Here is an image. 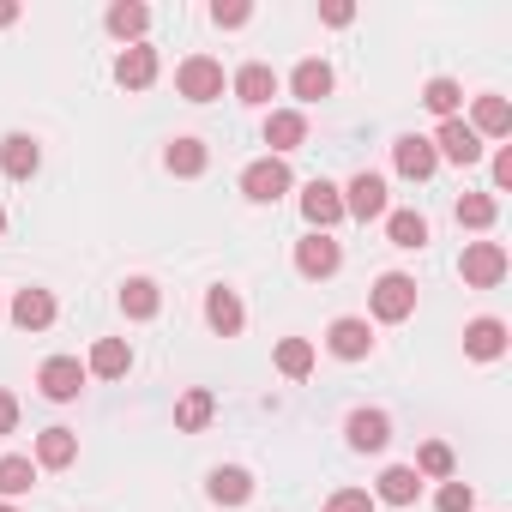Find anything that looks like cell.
Returning <instances> with one entry per match:
<instances>
[{
	"label": "cell",
	"instance_id": "obj_1",
	"mask_svg": "<svg viewBox=\"0 0 512 512\" xmlns=\"http://www.w3.org/2000/svg\"><path fill=\"white\" fill-rule=\"evenodd\" d=\"M241 193H247L253 205H278V199L290 193V169H284V157L247 163V169H241Z\"/></svg>",
	"mask_w": 512,
	"mask_h": 512
},
{
	"label": "cell",
	"instance_id": "obj_2",
	"mask_svg": "<svg viewBox=\"0 0 512 512\" xmlns=\"http://www.w3.org/2000/svg\"><path fill=\"white\" fill-rule=\"evenodd\" d=\"M368 308H374V320H386V326H398V320H410V314H416V284H410L404 272H386V278L374 284V296H368Z\"/></svg>",
	"mask_w": 512,
	"mask_h": 512
},
{
	"label": "cell",
	"instance_id": "obj_3",
	"mask_svg": "<svg viewBox=\"0 0 512 512\" xmlns=\"http://www.w3.org/2000/svg\"><path fill=\"white\" fill-rule=\"evenodd\" d=\"M506 278V247L500 241H470L464 247V284L470 290H494Z\"/></svg>",
	"mask_w": 512,
	"mask_h": 512
},
{
	"label": "cell",
	"instance_id": "obj_4",
	"mask_svg": "<svg viewBox=\"0 0 512 512\" xmlns=\"http://www.w3.org/2000/svg\"><path fill=\"white\" fill-rule=\"evenodd\" d=\"M175 91H181L187 103H211V97H223V67H217L211 55H193V61H181Z\"/></svg>",
	"mask_w": 512,
	"mask_h": 512
},
{
	"label": "cell",
	"instance_id": "obj_5",
	"mask_svg": "<svg viewBox=\"0 0 512 512\" xmlns=\"http://www.w3.org/2000/svg\"><path fill=\"white\" fill-rule=\"evenodd\" d=\"M37 386H43L49 404H73V398L85 392V368H79V356H49L43 374H37Z\"/></svg>",
	"mask_w": 512,
	"mask_h": 512
},
{
	"label": "cell",
	"instance_id": "obj_6",
	"mask_svg": "<svg viewBox=\"0 0 512 512\" xmlns=\"http://www.w3.org/2000/svg\"><path fill=\"white\" fill-rule=\"evenodd\" d=\"M338 266H344V247H338L332 235H320V229H314L308 241H296V272H302V278H314V284H320V278H332Z\"/></svg>",
	"mask_w": 512,
	"mask_h": 512
},
{
	"label": "cell",
	"instance_id": "obj_7",
	"mask_svg": "<svg viewBox=\"0 0 512 512\" xmlns=\"http://www.w3.org/2000/svg\"><path fill=\"white\" fill-rule=\"evenodd\" d=\"M428 145H434V157H446V163H464V169L482 157V139L470 133V121H440V133H434Z\"/></svg>",
	"mask_w": 512,
	"mask_h": 512
},
{
	"label": "cell",
	"instance_id": "obj_8",
	"mask_svg": "<svg viewBox=\"0 0 512 512\" xmlns=\"http://www.w3.org/2000/svg\"><path fill=\"white\" fill-rule=\"evenodd\" d=\"M344 217H362V223H368V217H386V181L362 169V175L344 187Z\"/></svg>",
	"mask_w": 512,
	"mask_h": 512
},
{
	"label": "cell",
	"instance_id": "obj_9",
	"mask_svg": "<svg viewBox=\"0 0 512 512\" xmlns=\"http://www.w3.org/2000/svg\"><path fill=\"white\" fill-rule=\"evenodd\" d=\"M302 211H308V223L326 235V229L344 217V193H338L332 181H308V187H302Z\"/></svg>",
	"mask_w": 512,
	"mask_h": 512
},
{
	"label": "cell",
	"instance_id": "obj_10",
	"mask_svg": "<svg viewBox=\"0 0 512 512\" xmlns=\"http://www.w3.org/2000/svg\"><path fill=\"white\" fill-rule=\"evenodd\" d=\"M7 314H13L19 332H49V326H55V296H49V290H19Z\"/></svg>",
	"mask_w": 512,
	"mask_h": 512
},
{
	"label": "cell",
	"instance_id": "obj_11",
	"mask_svg": "<svg viewBox=\"0 0 512 512\" xmlns=\"http://www.w3.org/2000/svg\"><path fill=\"white\" fill-rule=\"evenodd\" d=\"M205 320H211V332H217V338H235V332L247 326V308H241V296H235V290H223V284H217V290H205Z\"/></svg>",
	"mask_w": 512,
	"mask_h": 512
},
{
	"label": "cell",
	"instance_id": "obj_12",
	"mask_svg": "<svg viewBox=\"0 0 512 512\" xmlns=\"http://www.w3.org/2000/svg\"><path fill=\"white\" fill-rule=\"evenodd\" d=\"M326 350H332L338 362H362V356L374 350V332H368V320H332V332H326Z\"/></svg>",
	"mask_w": 512,
	"mask_h": 512
},
{
	"label": "cell",
	"instance_id": "obj_13",
	"mask_svg": "<svg viewBox=\"0 0 512 512\" xmlns=\"http://www.w3.org/2000/svg\"><path fill=\"white\" fill-rule=\"evenodd\" d=\"M37 163H43V145L31 133H7V139H0V169H7L13 181H31Z\"/></svg>",
	"mask_w": 512,
	"mask_h": 512
},
{
	"label": "cell",
	"instance_id": "obj_14",
	"mask_svg": "<svg viewBox=\"0 0 512 512\" xmlns=\"http://www.w3.org/2000/svg\"><path fill=\"white\" fill-rule=\"evenodd\" d=\"M392 163H398V175H410V181H428V175L440 169L434 145H428V139H416V133H404V139L392 145Z\"/></svg>",
	"mask_w": 512,
	"mask_h": 512
},
{
	"label": "cell",
	"instance_id": "obj_15",
	"mask_svg": "<svg viewBox=\"0 0 512 512\" xmlns=\"http://www.w3.org/2000/svg\"><path fill=\"white\" fill-rule=\"evenodd\" d=\"M344 434H350L356 452H386V440H392V416H386V410H356Z\"/></svg>",
	"mask_w": 512,
	"mask_h": 512
},
{
	"label": "cell",
	"instance_id": "obj_16",
	"mask_svg": "<svg viewBox=\"0 0 512 512\" xmlns=\"http://www.w3.org/2000/svg\"><path fill=\"white\" fill-rule=\"evenodd\" d=\"M302 139H308V115H302V109H272V121H266V145H272V157L296 151Z\"/></svg>",
	"mask_w": 512,
	"mask_h": 512
},
{
	"label": "cell",
	"instance_id": "obj_17",
	"mask_svg": "<svg viewBox=\"0 0 512 512\" xmlns=\"http://www.w3.org/2000/svg\"><path fill=\"white\" fill-rule=\"evenodd\" d=\"M115 79H121L127 91H145V85L157 79V49H145V43L121 49V61H115Z\"/></svg>",
	"mask_w": 512,
	"mask_h": 512
},
{
	"label": "cell",
	"instance_id": "obj_18",
	"mask_svg": "<svg viewBox=\"0 0 512 512\" xmlns=\"http://www.w3.org/2000/svg\"><path fill=\"white\" fill-rule=\"evenodd\" d=\"M235 97H241V103H272V97H278V73H272L266 61H247V67L235 73Z\"/></svg>",
	"mask_w": 512,
	"mask_h": 512
},
{
	"label": "cell",
	"instance_id": "obj_19",
	"mask_svg": "<svg viewBox=\"0 0 512 512\" xmlns=\"http://www.w3.org/2000/svg\"><path fill=\"white\" fill-rule=\"evenodd\" d=\"M470 133H476V139H506V133H512V103H506V97H476Z\"/></svg>",
	"mask_w": 512,
	"mask_h": 512
},
{
	"label": "cell",
	"instance_id": "obj_20",
	"mask_svg": "<svg viewBox=\"0 0 512 512\" xmlns=\"http://www.w3.org/2000/svg\"><path fill=\"white\" fill-rule=\"evenodd\" d=\"M127 368H133L127 338H97V350H91V368H85V374H97V380H121Z\"/></svg>",
	"mask_w": 512,
	"mask_h": 512
},
{
	"label": "cell",
	"instance_id": "obj_21",
	"mask_svg": "<svg viewBox=\"0 0 512 512\" xmlns=\"http://www.w3.org/2000/svg\"><path fill=\"white\" fill-rule=\"evenodd\" d=\"M79 458V434L73 428H49V434H37V464L43 470H67Z\"/></svg>",
	"mask_w": 512,
	"mask_h": 512
},
{
	"label": "cell",
	"instance_id": "obj_22",
	"mask_svg": "<svg viewBox=\"0 0 512 512\" xmlns=\"http://www.w3.org/2000/svg\"><path fill=\"white\" fill-rule=\"evenodd\" d=\"M109 31L133 49V43L151 31V7H139V0H115V7H109Z\"/></svg>",
	"mask_w": 512,
	"mask_h": 512
},
{
	"label": "cell",
	"instance_id": "obj_23",
	"mask_svg": "<svg viewBox=\"0 0 512 512\" xmlns=\"http://www.w3.org/2000/svg\"><path fill=\"white\" fill-rule=\"evenodd\" d=\"M464 350H470L476 362H494V356L506 350V326H500V320H470V326H464Z\"/></svg>",
	"mask_w": 512,
	"mask_h": 512
},
{
	"label": "cell",
	"instance_id": "obj_24",
	"mask_svg": "<svg viewBox=\"0 0 512 512\" xmlns=\"http://www.w3.org/2000/svg\"><path fill=\"white\" fill-rule=\"evenodd\" d=\"M386 506H410L416 494H422V476L410 470V464H392V470H380V488H374Z\"/></svg>",
	"mask_w": 512,
	"mask_h": 512
},
{
	"label": "cell",
	"instance_id": "obj_25",
	"mask_svg": "<svg viewBox=\"0 0 512 512\" xmlns=\"http://www.w3.org/2000/svg\"><path fill=\"white\" fill-rule=\"evenodd\" d=\"M290 91H296L302 103H320V97H332V67H326V61H302V67L290 73Z\"/></svg>",
	"mask_w": 512,
	"mask_h": 512
},
{
	"label": "cell",
	"instance_id": "obj_26",
	"mask_svg": "<svg viewBox=\"0 0 512 512\" xmlns=\"http://www.w3.org/2000/svg\"><path fill=\"white\" fill-rule=\"evenodd\" d=\"M253 494V476L241 470V464H223V470H211V500L217 506H241Z\"/></svg>",
	"mask_w": 512,
	"mask_h": 512
},
{
	"label": "cell",
	"instance_id": "obj_27",
	"mask_svg": "<svg viewBox=\"0 0 512 512\" xmlns=\"http://www.w3.org/2000/svg\"><path fill=\"white\" fill-rule=\"evenodd\" d=\"M121 308H127V320H151V314L163 308V296H157L151 278H127V284H121Z\"/></svg>",
	"mask_w": 512,
	"mask_h": 512
},
{
	"label": "cell",
	"instance_id": "obj_28",
	"mask_svg": "<svg viewBox=\"0 0 512 512\" xmlns=\"http://www.w3.org/2000/svg\"><path fill=\"white\" fill-rule=\"evenodd\" d=\"M163 163H169V175H205V163H211V151H205L199 139H175V145L163 151Z\"/></svg>",
	"mask_w": 512,
	"mask_h": 512
},
{
	"label": "cell",
	"instance_id": "obj_29",
	"mask_svg": "<svg viewBox=\"0 0 512 512\" xmlns=\"http://www.w3.org/2000/svg\"><path fill=\"white\" fill-rule=\"evenodd\" d=\"M386 235H392V247H422L428 223H422V211H386Z\"/></svg>",
	"mask_w": 512,
	"mask_h": 512
},
{
	"label": "cell",
	"instance_id": "obj_30",
	"mask_svg": "<svg viewBox=\"0 0 512 512\" xmlns=\"http://www.w3.org/2000/svg\"><path fill=\"white\" fill-rule=\"evenodd\" d=\"M278 374L308 380V374H314V344H308V338H284V344H278Z\"/></svg>",
	"mask_w": 512,
	"mask_h": 512
},
{
	"label": "cell",
	"instance_id": "obj_31",
	"mask_svg": "<svg viewBox=\"0 0 512 512\" xmlns=\"http://www.w3.org/2000/svg\"><path fill=\"white\" fill-rule=\"evenodd\" d=\"M31 488H37V464H31V458H0V494L19 500V494H31Z\"/></svg>",
	"mask_w": 512,
	"mask_h": 512
},
{
	"label": "cell",
	"instance_id": "obj_32",
	"mask_svg": "<svg viewBox=\"0 0 512 512\" xmlns=\"http://www.w3.org/2000/svg\"><path fill=\"white\" fill-rule=\"evenodd\" d=\"M422 103H428L440 121H458V103H464V91H458V79H428Z\"/></svg>",
	"mask_w": 512,
	"mask_h": 512
},
{
	"label": "cell",
	"instance_id": "obj_33",
	"mask_svg": "<svg viewBox=\"0 0 512 512\" xmlns=\"http://www.w3.org/2000/svg\"><path fill=\"white\" fill-rule=\"evenodd\" d=\"M211 410H217V398H211V392H187V398L175 404V428H187V434H199V428L211 422Z\"/></svg>",
	"mask_w": 512,
	"mask_h": 512
},
{
	"label": "cell",
	"instance_id": "obj_34",
	"mask_svg": "<svg viewBox=\"0 0 512 512\" xmlns=\"http://www.w3.org/2000/svg\"><path fill=\"white\" fill-rule=\"evenodd\" d=\"M410 470H416V476H440V482H452V446H446V440H428V446L416 452Z\"/></svg>",
	"mask_w": 512,
	"mask_h": 512
},
{
	"label": "cell",
	"instance_id": "obj_35",
	"mask_svg": "<svg viewBox=\"0 0 512 512\" xmlns=\"http://www.w3.org/2000/svg\"><path fill=\"white\" fill-rule=\"evenodd\" d=\"M494 211H500V205H494L488 193H464V199H458V223H464V229H488Z\"/></svg>",
	"mask_w": 512,
	"mask_h": 512
},
{
	"label": "cell",
	"instance_id": "obj_36",
	"mask_svg": "<svg viewBox=\"0 0 512 512\" xmlns=\"http://www.w3.org/2000/svg\"><path fill=\"white\" fill-rule=\"evenodd\" d=\"M434 506H440V512H470V506H476V494H470V482H440Z\"/></svg>",
	"mask_w": 512,
	"mask_h": 512
},
{
	"label": "cell",
	"instance_id": "obj_37",
	"mask_svg": "<svg viewBox=\"0 0 512 512\" xmlns=\"http://www.w3.org/2000/svg\"><path fill=\"white\" fill-rule=\"evenodd\" d=\"M247 19H253L247 0H217V7H211V25H217V31H235V25H247Z\"/></svg>",
	"mask_w": 512,
	"mask_h": 512
},
{
	"label": "cell",
	"instance_id": "obj_38",
	"mask_svg": "<svg viewBox=\"0 0 512 512\" xmlns=\"http://www.w3.org/2000/svg\"><path fill=\"white\" fill-rule=\"evenodd\" d=\"M326 512H374V494H362V488H338V494L326 500Z\"/></svg>",
	"mask_w": 512,
	"mask_h": 512
},
{
	"label": "cell",
	"instance_id": "obj_39",
	"mask_svg": "<svg viewBox=\"0 0 512 512\" xmlns=\"http://www.w3.org/2000/svg\"><path fill=\"white\" fill-rule=\"evenodd\" d=\"M13 428H19V398L0 392V434H13Z\"/></svg>",
	"mask_w": 512,
	"mask_h": 512
},
{
	"label": "cell",
	"instance_id": "obj_40",
	"mask_svg": "<svg viewBox=\"0 0 512 512\" xmlns=\"http://www.w3.org/2000/svg\"><path fill=\"white\" fill-rule=\"evenodd\" d=\"M494 187H512V145L494 151Z\"/></svg>",
	"mask_w": 512,
	"mask_h": 512
},
{
	"label": "cell",
	"instance_id": "obj_41",
	"mask_svg": "<svg viewBox=\"0 0 512 512\" xmlns=\"http://www.w3.org/2000/svg\"><path fill=\"white\" fill-rule=\"evenodd\" d=\"M350 19H356L350 0H332V7H326V25H350Z\"/></svg>",
	"mask_w": 512,
	"mask_h": 512
},
{
	"label": "cell",
	"instance_id": "obj_42",
	"mask_svg": "<svg viewBox=\"0 0 512 512\" xmlns=\"http://www.w3.org/2000/svg\"><path fill=\"white\" fill-rule=\"evenodd\" d=\"M13 19H19V0H0V31H7Z\"/></svg>",
	"mask_w": 512,
	"mask_h": 512
},
{
	"label": "cell",
	"instance_id": "obj_43",
	"mask_svg": "<svg viewBox=\"0 0 512 512\" xmlns=\"http://www.w3.org/2000/svg\"><path fill=\"white\" fill-rule=\"evenodd\" d=\"M0 235H7V211H0Z\"/></svg>",
	"mask_w": 512,
	"mask_h": 512
},
{
	"label": "cell",
	"instance_id": "obj_44",
	"mask_svg": "<svg viewBox=\"0 0 512 512\" xmlns=\"http://www.w3.org/2000/svg\"><path fill=\"white\" fill-rule=\"evenodd\" d=\"M0 512H19V506H7V500H0Z\"/></svg>",
	"mask_w": 512,
	"mask_h": 512
}]
</instances>
